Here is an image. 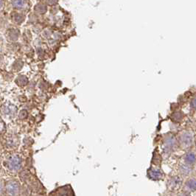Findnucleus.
<instances>
[{
  "mask_svg": "<svg viewBox=\"0 0 196 196\" xmlns=\"http://www.w3.org/2000/svg\"><path fill=\"white\" fill-rule=\"evenodd\" d=\"M181 171H182L183 173L187 174L190 171V168L188 166H187V165H183L182 167H181Z\"/></svg>",
  "mask_w": 196,
  "mask_h": 196,
  "instance_id": "6e6552de",
  "label": "nucleus"
},
{
  "mask_svg": "<svg viewBox=\"0 0 196 196\" xmlns=\"http://www.w3.org/2000/svg\"><path fill=\"white\" fill-rule=\"evenodd\" d=\"M185 162L187 164H193L195 162V153H189L185 156Z\"/></svg>",
  "mask_w": 196,
  "mask_h": 196,
  "instance_id": "39448f33",
  "label": "nucleus"
},
{
  "mask_svg": "<svg viewBox=\"0 0 196 196\" xmlns=\"http://www.w3.org/2000/svg\"><path fill=\"white\" fill-rule=\"evenodd\" d=\"M173 118L174 120L179 121L182 118V114H181V112H176L173 115Z\"/></svg>",
  "mask_w": 196,
  "mask_h": 196,
  "instance_id": "0eeeda50",
  "label": "nucleus"
},
{
  "mask_svg": "<svg viewBox=\"0 0 196 196\" xmlns=\"http://www.w3.org/2000/svg\"><path fill=\"white\" fill-rule=\"evenodd\" d=\"M182 181L179 177H174L170 180L169 183V187L171 190H177L179 188H180L181 185Z\"/></svg>",
  "mask_w": 196,
  "mask_h": 196,
  "instance_id": "20e7f679",
  "label": "nucleus"
},
{
  "mask_svg": "<svg viewBox=\"0 0 196 196\" xmlns=\"http://www.w3.org/2000/svg\"><path fill=\"white\" fill-rule=\"evenodd\" d=\"M187 186L189 187V189L195 190V179H192L187 183Z\"/></svg>",
  "mask_w": 196,
  "mask_h": 196,
  "instance_id": "423d86ee",
  "label": "nucleus"
},
{
  "mask_svg": "<svg viewBox=\"0 0 196 196\" xmlns=\"http://www.w3.org/2000/svg\"><path fill=\"white\" fill-rule=\"evenodd\" d=\"M148 175L150 179L153 180H160L163 178V173L158 169L150 168L148 171Z\"/></svg>",
  "mask_w": 196,
  "mask_h": 196,
  "instance_id": "7ed1b4c3",
  "label": "nucleus"
},
{
  "mask_svg": "<svg viewBox=\"0 0 196 196\" xmlns=\"http://www.w3.org/2000/svg\"><path fill=\"white\" fill-rule=\"evenodd\" d=\"M53 193H55V195L52 196H74V192L69 185L58 188Z\"/></svg>",
  "mask_w": 196,
  "mask_h": 196,
  "instance_id": "f257e3e1",
  "label": "nucleus"
},
{
  "mask_svg": "<svg viewBox=\"0 0 196 196\" xmlns=\"http://www.w3.org/2000/svg\"><path fill=\"white\" fill-rule=\"evenodd\" d=\"M181 142L183 144V146H184L185 148H187V147L190 146L193 142V136L192 134L189 132L184 133L183 134L180 138Z\"/></svg>",
  "mask_w": 196,
  "mask_h": 196,
  "instance_id": "f03ea898",
  "label": "nucleus"
},
{
  "mask_svg": "<svg viewBox=\"0 0 196 196\" xmlns=\"http://www.w3.org/2000/svg\"><path fill=\"white\" fill-rule=\"evenodd\" d=\"M191 106L193 107V108H195V99H193L192 103H191Z\"/></svg>",
  "mask_w": 196,
  "mask_h": 196,
  "instance_id": "1a4fd4ad",
  "label": "nucleus"
}]
</instances>
